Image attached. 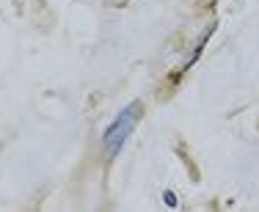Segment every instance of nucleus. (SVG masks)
<instances>
[{
  "instance_id": "nucleus-2",
  "label": "nucleus",
  "mask_w": 259,
  "mask_h": 212,
  "mask_svg": "<svg viewBox=\"0 0 259 212\" xmlns=\"http://www.w3.org/2000/svg\"><path fill=\"white\" fill-rule=\"evenodd\" d=\"M165 204H171V207H177V198L171 196V193H165Z\"/></svg>"
},
{
  "instance_id": "nucleus-1",
  "label": "nucleus",
  "mask_w": 259,
  "mask_h": 212,
  "mask_svg": "<svg viewBox=\"0 0 259 212\" xmlns=\"http://www.w3.org/2000/svg\"><path fill=\"white\" fill-rule=\"evenodd\" d=\"M138 113H141V105L135 102L133 108H124V110H121L119 118H116V121L108 127V133H105V149H108V154H116V152L121 149V143L127 141L130 133H133Z\"/></svg>"
}]
</instances>
